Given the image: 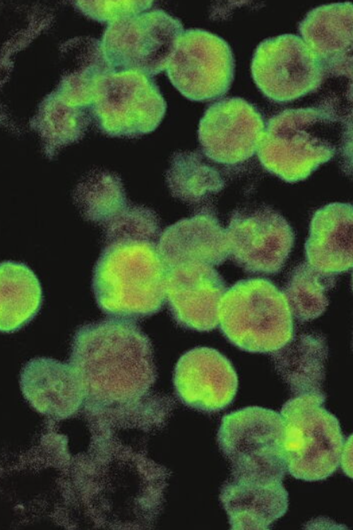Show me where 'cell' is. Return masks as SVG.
I'll list each match as a JSON object with an SVG mask.
<instances>
[{
    "label": "cell",
    "mask_w": 353,
    "mask_h": 530,
    "mask_svg": "<svg viewBox=\"0 0 353 530\" xmlns=\"http://www.w3.org/2000/svg\"><path fill=\"white\" fill-rule=\"evenodd\" d=\"M184 32L179 19L154 9L109 23L101 51L110 70L153 76L167 70Z\"/></svg>",
    "instance_id": "obj_8"
},
{
    "label": "cell",
    "mask_w": 353,
    "mask_h": 530,
    "mask_svg": "<svg viewBox=\"0 0 353 530\" xmlns=\"http://www.w3.org/2000/svg\"><path fill=\"white\" fill-rule=\"evenodd\" d=\"M78 107L66 105L56 93L47 98L32 126L39 134L47 157L80 140L86 128Z\"/></svg>",
    "instance_id": "obj_25"
},
{
    "label": "cell",
    "mask_w": 353,
    "mask_h": 530,
    "mask_svg": "<svg viewBox=\"0 0 353 530\" xmlns=\"http://www.w3.org/2000/svg\"><path fill=\"white\" fill-rule=\"evenodd\" d=\"M0 276V328L3 333H12L36 316L42 302V288L35 274L23 263L1 262Z\"/></svg>",
    "instance_id": "obj_21"
},
{
    "label": "cell",
    "mask_w": 353,
    "mask_h": 530,
    "mask_svg": "<svg viewBox=\"0 0 353 530\" xmlns=\"http://www.w3.org/2000/svg\"><path fill=\"white\" fill-rule=\"evenodd\" d=\"M265 124L260 111L239 97L218 100L201 118L198 137L203 155L221 165H234L258 151Z\"/></svg>",
    "instance_id": "obj_12"
},
{
    "label": "cell",
    "mask_w": 353,
    "mask_h": 530,
    "mask_svg": "<svg viewBox=\"0 0 353 530\" xmlns=\"http://www.w3.org/2000/svg\"><path fill=\"white\" fill-rule=\"evenodd\" d=\"M252 78L265 97L286 103L316 91L325 81L315 54L299 36L284 34L267 38L256 48Z\"/></svg>",
    "instance_id": "obj_9"
},
{
    "label": "cell",
    "mask_w": 353,
    "mask_h": 530,
    "mask_svg": "<svg viewBox=\"0 0 353 530\" xmlns=\"http://www.w3.org/2000/svg\"><path fill=\"white\" fill-rule=\"evenodd\" d=\"M73 200L83 218L103 229L129 207L121 178L108 171H94L78 184Z\"/></svg>",
    "instance_id": "obj_23"
},
{
    "label": "cell",
    "mask_w": 353,
    "mask_h": 530,
    "mask_svg": "<svg viewBox=\"0 0 353 530\" xmlns=\"http://www.w3.org/2000/svg\"><path fill=\"white\" fill-rule=\"evenodd\" d=\"M335 285L334 274L323 273L306 261L292 270L283 293L292 315L298 322H306L325 312L329 303L328 293Z\"/></svg>",
    "instance_id": "obj_24"
},
{
    "label": "cell",
    "mask_w": 353,
    "mask_h": 530,
    "mask_svg": "<svg viewBox=\"0 0 353 530\" xmlns=\"http://www.w3.org/2000/svg\"><path fill=\"white\" fill-rule=\"evenodd\" d=\"M301 38L318 59L327 78L353 88V4L322 5L299 24Z\"/></svg>",
    "instance_id": "obj_15"
},
{
    "label": "cell",
    "mask_w": 353,
    "mask_h": 530,
    "mask_svg": "<svg viewBox=\"0 0 353 530\" xmlns=\"http://www.w3.org/2000/svg\"><path fill=\"white\" fill-rule=\"evenodd\" d=\"M325 394L294 396L282 406L287 471L305 481H322L340 464L345 440L340 423L324 408Z\"/></svg>",
    "instance_id": "obj_6"
},
{
    "label": "cell",
    "mask_w": 353,
    "mask_h": 530,
    "mask_svg": "<svg viewBox=\"0 0 353 530\" xmlns=\"http://www.w3.org/2000/svg\"><path fill=\"white\" fill-rule=\"evenodd\" d=\"M26 400L40 412L57 417L75 413L87 397L83 380L69 363L37 357L28 361L20 375Z\"/></svg>",
    "instance_id": "obj_17"
},
{
    "label": "cell",
    "mask_w": 353,
    "mask_h": 530,
    "mask_svg": "<svg viewBox=\"0 0 353 530\" xmlns=\"http://www.w3.org/2000/svg\"><path fill=\"white\" fill-rule=\"evenodd\" d=\"M217 440L230 466V478L257 482L282 481L287 465L285 424L277 412L249 406L225 415Z\"/></svg>",
    "instance_id": "obj_5"
},
{
    "label": "cell",
    "mask_w": 353,
    "mask_h": 530,
    "mask_svg": "<svg viewBox=\"0 0 353 530\" xmlns=\"http://www.w3.org/2000/svg\"><path fill=\"white\" fill-rule=\"evenodd\" d=\"M352 290H353V273H352Z\"/></svg>",
    "instance_id": "obj_30"
},
{
    "label": "cell",
    "mask_w": 353,
    "mask_h": 530,
    "mask_svg": "<svg viewBox=\"0 0 353 530\" xmlns=\"http://www.w3.org/2000/svg\"><path fill=\"white\" fill-rule=\"evenodd\" d=\"M176 395L191 408L212 413L233 401L238 378L229 360L217 350L196 347L178 360L173 375Z\"/></svg>",
    "instance_id": "obj_13"
},
{
    "label": "cell",
    "mask_w": 353,
    "mask_h": 530,
    "mask_svg": "<svg viewBox=\"0 0 353 530\" xmlns=\"http://www.w3.org/2000/svg\"><path fill=\"white\" fill-rule=\"evenodd\" d=\"M218 324L239 349L273 353L293 337L292 313L284 294L272 282L253 278L228 288L220 302Z\"/></svg>",
    "instance_id": "obj_4"
},
{
    "label": "cell",
    "mask_w": 353,
    "mask_h": 530,
    "mask_svg": "<svg viewBox=\"0 0 353 530\" xmlns=\"http://www.w3.org/2000/svg\"><path fill=\"white\" fill-rule=\"evenodd\" d=\"M165 290L170 313L182 328L210 331L218 325L219 307L227 290L212 266L192 262L167 269Z\"/></svg>",
    "instance_id": "obj_14"
},
{
    "label": "cell",
    "mask_w": 353,
    "mask_h": 530,
    "mask_svg": "<svg viewBox=\"0 0 353 530\" xmlns=\"http://www.w3.org/2000/svg\"><path fill=\"white\" fill-rule=\"evenodd\" d=\"M157 249L167 269L192 262L219 266L230 257L226 229L209 206L166 228Z\"/></svg>",
    "instance_id": "obj_16"
},
{
    "label": "cell",
    "mask_w": 353,
    "mask_h": 530,
    "mask_svg": "<svg viewBox=\"0 0 353 530\" xmlns=\"http://www.w3.org/2000/svg\"><path fill=\"white\" fill-rule=\"evenodd\" d=\"M328 348L325 337L318 333L293 336L273 353L275 369L294 396L324 394L325 364Z\"/></svg>",
    "instance_id": "obj_20"
},
{
    "label": "cell",
    "mask_w": 353,
    "mask_h": 530,
    "mask_svg": "<svg viewBox=\"0 0 353 530\" xmlns=\"http://www.w3.org/2000/svg\"><path fill=\"white\" fill-rule=\"evenodd\" d=\"M235 62L222 37L202 29H188L180 37L167 69L174 87L191 101L215 100L230 89Z\"/></svg>",
    "instance_id": "obj_10"
},
{
    "label": "cell",
    "mask_w": 353,
    "mask_h": 530,
    "mask_svg": "<svg viewBox=\"0 0 353 530\" xmlns=\"http://www.w3.org/2000/svg\"><path fill=\"white\" fill-rule=\"evenodd\" d=\"M208 160L197 151L173 153L165 177L174 198L186 204L201 206L224 189L225 177Z\"/></svg>",
    "instance_id": "obj_22"
},
{
    "label": "cell",
    "mask_w": 353,
    "mask_h": 530,
    "mask_svg": "<svg viewBox=\"0 0 353 530\" xmlns=\"http://www.w3.org/2000/svg\"><path fill=\"white\" fill-rule=\"evenodd\" d=\"M92 103L99 128L114 137L135 138L153 131L167 109L155 83L135 70L95 73Z\"/></svg>",
    "instance_id": "obj_7"
},
{
    "label": "cell",
    "mask_w": 353,
    "mask_h": 530,
    "mask_svg": "<svg viewBox=\"0 0 353 530\" xmlns=\"http://www.w3.org/2000/svg\"><path fill=\"white\" fill-rule=\"evenodd\" d=\"M89 396L105 402L140 400L155 382L154 351L135 321L109 317L80 326L68 362Z\"/></svg>",
    "instance_id": "obj_1"
},
{
    "label": "cell",
    "mask_w": 353,
    "mask_h": 530,
    "mask_svg": "<svg viewBox=\"0 0 353 530\" xmlns=\"http://www.w3.org/2000/svg\"><path fill=\"white\" fill-rule=\"evenodd\" d=\"M157 244L140 240L105 243L93 269L92 289L107 316L136 322L162 309L167 267Z\"/></svg>",
    "instance_id": "obj_2"
},
{
    "label": "cell",
    "mask_w": 353,
    "mask_h": 530,
    "mask_svg": "<svg viewBox=\"0 0 353 530\" xmlns=\"http://www.w3.org/2000/svg\"><path fill=\"white\" fill-rule=\"evenodd\" d=\"M76 7L88 17L100 21L113 23L148 10L152 1H77Z\"/></svg>",
    "instance_id": "obj_27"
},
{
    "label": "cell",
    "mask_w": 353,
    "mask_h": 530,
    "mask_svg": "<svg viewBox=\"0 0 353 530\" xmlns=\"http://www.w3.org/2000/svg\"><path fill=\"white\" fill-rule=\"evenodd\" d=\"M341 130L338 142V153L342 172L353 177V107L340 121Z\"/></svg>",
    "instance_id": "obj_28"
},
{
    "label": "cell",
    "mask_w": 353,
    "mask_h": 530,
    "mask_svg": "<svg viewBox=\"0 0 353 530\" xmlns=\"http://www.w3.org/2000/svg\"><path fill=\"white\" fill-rule=\"evenodd\" d=\"M340 118L320 105L284 110L267 122L258 158L269 172L289 183L307 178L337 153L333 136Z\"/></svg>",
    "instance_id": "obj_3"
},
{
    "label": "cell",
    "mask_w": 353,
    "mask_h": 530,
    "mask_svg": "<svg viewBox=\"0 0 353 530\" xmlns=\"http://www.w3.org/2000/svg\"><path fill=\"white\" fill-rule=\"evenodd\" d=\"M226 232L231 259L253 274L279 273L294 242V231L287 220L265 205L234 211Z\"/></svg>",
    "instance_id": "obj_11"
},
{
    "label": "cell",
    "mask_w": 353,
    "mask_h": 530,
    "mask_svg": "<svg viewBox=\"0 0 353 530\" xmlns=\"http://www.w3.org/2000/svg\"><path fill=\"white\" fill-rule=\"evenodd\" d=\"M104 244L120 240L157 242L162 233L156 213L143 205L131 204L114 222L103 229Z\"/></svg>",
    "instance_id": "obj_26"
},
{
    "label": "cell",
    "mask_w": 353,
    "mask_h": 530,
    "mask_svg": "<svg viewBox=\"0 0 353 530\" xmlns=\"http://www.w3.org/2000/svg\"><path fill=\"white\" fill-rule=\"evenodd\" d=\"M340 466L345 474L353 479V433L347 437L344 443Z\"/></svg>",
    "instance_id": "obj_29"
},
{
    "label": "cell",
    "mask_w": 353,
    "mask_h": 530,
    "mask_svg": "<svg viewBox=\"0 0 353 530\" xmlns=\"http://www.w3.org/2000/svg\"><path fill=\"white\" fill-rule=\"evenodd\" d=\"M220 500L233 530H267L288 509V493L282 481L229 477L221 487Z\"/></svg>",
    "instance_id": "obj_19"
},
{
    "label": "cell",
    "mask_w": 353,
    "mask_h": 530,
    "mask_svg": "<svg viewBox=\"0 0 353 530\" xmlns=\"http://www.w3.org/2000/svg\"><path fill=\"white\" fill-rule=\"evenodd\" d=\"M306 261L326 273L353 268V205L335 202L315 211L304 245Z\"/></svg>",
    "instance_id": "obj_18"
}]
</instances>
